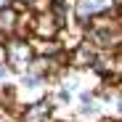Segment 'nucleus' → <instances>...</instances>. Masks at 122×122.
I'll use <instances>...</instances> for the list:
<instances>
[{
    "mask_svg": "<svg viewBox=\"0 0 122 122\" xmlns=\"http://www.w3.org/2000/svg\"><path fill=\"white\" fill-rule=\"evenodd\" d=\"M119 112H122V101H119Z\"/></svg>",
    "mask_w": 122,
    "mask_h": 122,
    "instance_id": "10",
    "label": "nucleus"
},
{
    "mask_svg": "<svg viewBox=\"0 0 122 122\" xmlns=\"http://www.w3.org/2000/svg\"><path fill=\"white\" fill-rule=\"evenodd\" d=\"M117 74H122V56L117 58Z\"/></svg>",
    "mask_w": 122,
    "mask_h": 122,
    "instance_id": "6",
    "label": "nucleus"
},
{
    "mask_svg": "<svg viewBox=\"0 0 122 122\" xmlns=\"http://www.w3.org/2000/svg\"><path fill=\"white\" fill-rule=\"evenodd\" d=\"M58 24H61V21L53 16V11H48V13H37V16L32 19V29H35V35H40L43 40L53 37L56 29H58Z\"/></svg>",
    "mask_w": 122,
    "mask_h": 122,
    "instance_id": "1",
    "label": "nucleus"
},
{
    "mask_svg": "<svg viewBox=\"0 0 122 122\" xmlns=\"http://www.w3.org/2000/svg\"><path fill=\"white\" fill-rule=\"evenodd\" d=\"M13 24H16V13L11 8L0 11V32H13Z\"/></svg>",
    "mask_w": 122,
    "mask_h": 122,
    "instance_id": "4",
    "label": "nucleus"
},
{
    "mask_svg": "<svg viewBox=\"0 0 122 122\" xmlns=\"http://www.w3.org/2000/svg\"><path fill=\"white\" fill-rule=\"evenodd\" d=\"M112 0H77V5H74V11H77V16H82V19H90V16H101V13H109L112 11Z\"/></svg>",
    "mask_w": 122,
    "mask_h": 122,
    "instance_id": "2",
    "label": "nucleus"
},
{
    "mask_svg": "<svg viewBox=\"0 0 122 122\" xmlns=\"http://www.w3.org/2000/svg\"><path fill=\"white\" fill-rule=\"evenodd\" d=\"M3 74H5V69H3V66H0V77H3Z\"/></svg>",
    "mask_w": 122,
    "mask_h": 122,
    "instance_id": "8",
    "label": "nucleus"
},
{
    "mask_svg": "<svg viewBox=\"0 0 122 122\" xmlns=\"http://www.w3.org/2000/svg\"><path fill=\"white\" fill-rule=\"evenodd\" d=\"M3 56H5V48H3V45H0V61H3Z\"/></svg>",
    "mask_w": 122,
    "mask_h": 122,
    "instance_id": "7",
    "label": "nucleus"
},
{
    "mask_svg": "<svg viewBox=\"0 0 122 122\" xmlns=\"http://www.w3.org/2000/svg\"><path fill=\"white\" fill-rule=\"evenodd\" d=\"M11 3H13V0H0V11H8Z\"/></svg>",
    "mask_w": 122,
    "mask_h": 122,
    "instance_id": "5",
    "label": "nucleus"
},
{
    "mask_svg": "<svg viewBox=\"0 0 122 122\" xmlns=\"http://www.w3.org/2000/svg\"><path fill=\"white\" fill-rule=\"evenodd\" d=\"M29 58H32V45L24 43V40H13L11 43V61H13V66L24 69Z\"/></svg>",
    "mask_w": 122,
    "mask_h": 122,
    "instance_id": "3",
    "label": "nucleus"
},
{
    "mask_svg": "<svg viewBox=\"0 0 122 122\" xmlns=\"http://www.w3.org/2000/svg\"><path fill=\"white\" fill-rule=\"evenodd\" d=\"M21 3H35V0H21Z\"/></svg>",
    "mask_w": 122,
    "mask_h": 122,
    "instance_id": "9",
    "label": "nucleus"
}]
</instances>
